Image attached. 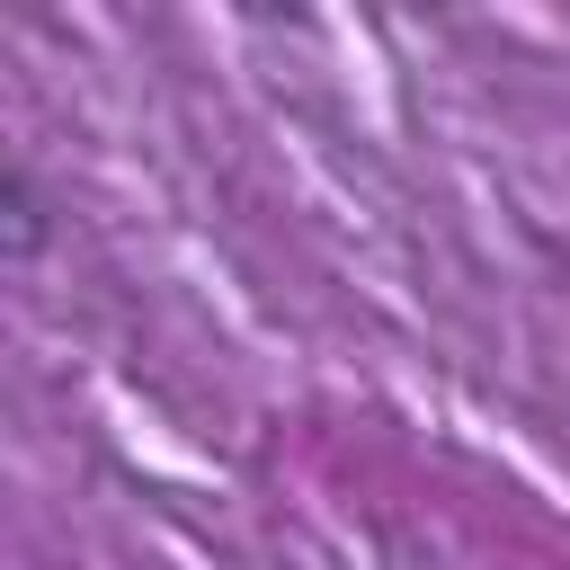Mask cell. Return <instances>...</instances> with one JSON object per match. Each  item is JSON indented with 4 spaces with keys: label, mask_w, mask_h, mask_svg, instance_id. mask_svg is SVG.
Here are the masks:
<instances>
[{
    "label": "cell",
    "mask_w": 570,
    "mask_h": 570,
    "mask_svg": "<svg viewBox=\"0 0 570 570\" xmlns=\"http://www.w3.org/2000/svg\"><path fill=\"white\" fill-rule=\"evenodd\" d=\"M0 223H9V267H36L53 240V205H45L27 160H9V178H0Z\"/></svg>",
    "instance_id": "6da1fadb"
}]
</instances>
